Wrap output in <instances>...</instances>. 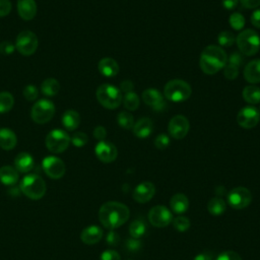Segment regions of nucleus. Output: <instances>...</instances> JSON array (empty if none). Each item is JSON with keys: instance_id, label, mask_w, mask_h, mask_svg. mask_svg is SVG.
<instances>
[{"instance_id": "f257e3e1", "label": "nucleus", "mask_w": 260, "mask_h": 260, "mask_svg": "<svg viewBox=\"0 0 260 260\" xmlns=\"http://www.w3.org/2000/svg\"><path fill=\"white\" fill-rule=\"evenodd\" d=\"M130 216L129 208L117 201H108L104 203L99 210V219L101 223L110 230L124 224Z\"/></svg>"}, {"instance_id": "f03ea898", "label": "nucleus", "mask_w": 260, "mask_h": 260, "mask_svg": "<svg viewBox=\"0 0 260 260\" xmlns=\"http://www.w3.org/2000/svg\"><path fill=\"white\" fill-rule=\"evenodd\" d=\"M228 63V57L223 49L219 46L209 45L204 48L200 55L199 66L208 75H212L221 70Z\"/></svg>"}, {"instance_id": "7ed1b4c3", "label": "nucleus", "mask_w": 260, "mask_h": 260, "mask_svg": "<svg viewBox=\"0 0 260 260\" xmlns=\"http://www.w3.org/2000/svg\"><path fill=\"white\" fill-rule=\"evenodd\" d=\"M98 102L106 109H117L122 103V92L113 84H101L95 92Z\"/></svg>"}, {"instance_id": "20e7f679", "label": "nucleus", "mask_w": 260, "mask_h": 260, "mask_svg": "<svg viewBox=\"0 0 260 260\" xmlns=\"http://www.w3.org/2000/svg\"><path fill=\"white\" fill-rule=\"evenodd\" d=\"M192 88L188 82L182 79H173L166 83L164 88V95L168 101L181 103L190 98Z\"/></svg>"}, {"instance_id": "39448f33", "label": "nucleus", "mask_w": 260, "mask_h": 260, "mask_svg": "<svg viewBox=\"0 0 260 260\" xmlns=\"http://www.w3.org/2000/svg\"><path fill=\"white\" fill-rule=\"evenodd\" d=\"M20 191L28 198L38 200L41 199L46 193V183L38 175L31 174L25 176L20 182Z\"/></svg>"}, {"instance_id": "423d86ee", "label": "nucleus", "mask_w": 260, "mask_h": 260, "mask_svg": "<svg viewBox=\"0 0 260 260\" xmlns=\"http://www.w3.org/2000/svg\"><path fill=\"white\" fill-rule=\"evenodd\" d=\"M240 52L246 56L255 55L260 48L259 35L253 29H244L236 38Z\"/></svg>"}, {"instance_id": "0eeeda50", "label": "nucleus", "mask_w": 260, "mask_h": 260, "mask_svg": "<svg viewBox=\"0 0 260 260\" xmlns=\"http://www.w3.org/2000/svg\"><path fill=\"white\" fill-rule=\"evenodd\" d=\"M55 115V105L46 99L36 102L30 111V117L37 124H45L52 120Z\"/></svg>"}, {"instance_id": "6e6552de", "label": "nucleus", "mask_w": 260, "mask_h": 260, "mask_svg": "<svg viewBox=\"0 0 260 260\" xmlns=\"http://www.w3.org/2000/svg\"><path fill=\"white\" fill-rule=\"evenodd\" d=\"M46 146L53 153H61L65 151L70 144V136L61 129L50 131L46 137Z\"/></svg>"}, {"instance_id": "1a4fd4ad", "label": "nucleus", "mask_w": 260, "mask_h": 260, "mask_svg": "<svg viewBox=\"0 0 260 260\" xmlns=\"http://www.w3.org/2000/svg\"><path fill=\"white\" fill-rule=\"evenodd\" d=\"M38 45V37L35 32L30 30H22L16 37L15 49L18 51L19 54L23 56L32 55L37 51Z\"/></svg>"}, {"instance_id": "9d476101", "label": "nucleus", "mask_w": 260, "mask_h": 260, "mask_svg": "<svg viewBox=\"0 0 260 260\" xmlns=\"http://www.w3.org/2000/svg\"><path fill=\"white\" fill-rule=\"evenodd\" d=\"M252 201V194L246 187H236L228 194V202L235 209H243L250 205Z\"/></svg>"}, {"instance_id": "9b49d317", "label": "nucleus", "mask_w": 260, "mask_h": 260, "mask_svg": "<svg viewBox=\"0 0 260 260\" xmlns=\"http://www.w3.org/2000/svg\"><path fill=\"white\" fill-rule=\"evenodd\" d=\"M147 217L155 228H165L173 221L172 212L164 205H155L150 208Z\"/></svg>"}, {"instance_id": "f8f14e48", "label": "nucleus", "mask_w": 260, "mask_h": 260, "mask_svg": "<svg viewBox=\"0 0 260 260\" xmlns=\"http://www.w3.org/2000/svg\"><path fill=\"white\" fill-rule=\"evenodd\" d=\"M190 129L189 120L183 115L174 116L168 125L169 134L175 139H183L186 137Z\"/></svg>"}, {"instance_id": "ddd939ff", "label": "nucleus", "mask_w": 260, "mask_h": 260, "mask_svg": "<svg viewBox=\"0 0 260 260\" xmlns=\"http://www.w3.org/2000/svg\"><path fill=\"white\" fill-rule=\"evenodd\" d=\"M42 167L46 175L51 179H60L66 172V167L63 160L53 155L46 156L43 159Z\"/></svg>"}, {"instance_id": "4468645a", "label": "nucleus", "mask_w": 260, "mask_h": 260, "mask_svg": "<svg viewBox=\"0 0 260 260\" xmlns=\"http://www.w3.org/2000/svg\"><path fill=\"white\" fill-rule=\"evenodd\" d=\"M260 120V113L254 107L248 106L239 111L237 115L238 124L245 129L254 128Z\"/></svg>"}, {"instance_id": "2eb2a0df", "label": "nucleus", "mask_w": 260, "mask_h": 260, "mask_svg": "<svg viewBox=\"0 0 260 260\" xmlns=\"http://www.w3.org/2000/svg\"><path fill=\"white\" fill-rule=\"evenodd\" d=\"M94 152H95L96 157L101 161L106 162V164L114 161L118 155V150H117L116 146L113 143H111L109 141H105V140L100 141L95 145Z\"/></svg>"}, {"instance_id": "dca6fc26", "label": "nucleus", "mask_w": 260, "mask_h": 260, "mask_svg": "<svg viewBox=\"0 0 260 260\" xmlns=\"http://www.w3.org/2000/svg\"><path fill=\"white\" fill-rule=\"evenodd\" d=\"M155 194V186L151 182L138 184L133 191V199L138 203L148 202Z\"/></svg>"}, {"instance_id": "f3484780", "label": "nucleus", "mask_w": 260, "mask_h": 260, "mask_svg": "<svg viewBox=\"0 0 260 260\" xmlns=\"http://www.w3.org/2000/svg\"><path fill=\"white\" fill-rule=\"evenodd\" d=\"M142 101L147 106L155 111H160L165 108L162 94L154 88H147L142 92Z\"/></svg>"}, {"instance_id": "a211bd4d", "label": "nucleus", "mask_w": 260, "mask_h": 260, "mask_svg": "<svg viewBox=\"0 0 260 260\" xmlns=\"http://www.w3.org/2000/svg\"><path fill=\"white\" fill-rule=\"evenodd\" d=\"M37 3L35 0H17V11L23 20H30L37 14Z\"/></svg>"}, {"instance_id": "6ab92c4d", "label": "nucleus", "mask_w": 260, "mask_h": 260, "mask_svg": "<svg viewBox=\"0 0 260 260\" xmlns=\"http://www.w3.org/2000/svg\"><path fill=\"white\" fill-rule=\"evenodd\" d=\"M103 238V230L98 225H89L82 230L80 234L81 241L86 245H93Z\"/></svg>"}, {"instance_id": "aec40b11", "label": "nucleus", "mask_w": 260, "mask_h": 260, "mask_svg": "<svg viewBox=\"0 0 260 260\" xmlns=\"http://www.w3.org/2000/svg\"><path fill=\"white\" fill-rule=\"evenodd\" d=\"M98 68L100 73L106 77H114L119 72V65L117 61L109 57L101 59L98 64Z\"/></svg>"}, {"instance_id": "412c9836", "label": "nucleus", "mask_w": 260, "mask_h": 260, "mask_svg": "<svg viewBox=\"0 0 260 260\" xmlns=\"http://www.w3.org/2000/svg\"><path fill=\"white\" fill-rule=\"evenodd\" d=\"M132 131L138 138H146L152 132V121L147 117L140 118L136 123H134Z\"/></svg>"}, {"instance_id": "4be33fe9", "label": "nucleus", "mask_w": 260, "mask_h": 260, "mask_svg": "<svg viewBox=\"0 0 260 260\" xmlns=\"http://www.w3.org/2000/svg\"><path fill=\"white\" fill-rule=\"evenodd\" d=\"M244 77L250 83L260 82V59L252 60L245 66Z\"/></svg>"}, {"instance_id": "5701e85b", "label": "nucleus", "mask_w": 260, "mask_h": 260, "mask_svg": "<svg viewBox=\"0 0 260 260\" xmlns=\"http://www.w3.org/2000/svg\"><path fill=\"white\" fill-rule=\"evenodd\" d=\"M170 205L175 213L182 214L186 212L189 208V199L185 194L177 193L172 196L170 200Z\"/></svg>"}, {"instance_id": "b1692460", "label": "nucleus", "mask_w": 260, "mask_h": 260, "mask_svg": "<svg viewBox=\"0 0 260 260\" xmlns=\"http://www.w3.org/2000/svg\"><path fill=\"white\" fill-rule=\"evenodd\" d=\"M17 143L15 133L8 128L0 129V147L4 150H11Z\"/></svg>"}, {"instance_id": "393cba45", "label": "nucleus", "mask_w": 260, "mask_h": 260, "mask_svg": "<svg viewBox=\"0 0 260 260\" xmlns=\"http://www.w3.org/2000/svg\"><path fill=\"white\" fill-rule=\"evenodd\" d=\"M15 169L20 173H27L34 168V158L27 152H20L14 159Z\"/></svg>"}, {"instance_id": "a878e982", "label": "nucleus", "mask_w": 260, "mask_h": 260, "mask_svg": "<svg viewBox=\"0 0 260 260\" xmlns=\"http://www.w3.org/2000/svg\"><path fill=\"white\" fill-rule=\"evenodd\" d=\"M62 124L68 131L75 130L80 124V116L74 110H67L62 116Z\"/></svg>"}, {"instance_id": "bb28decb", "label": "nucleus", "mask_w": 260, "mask_h": 260, "mask_svg": "<svg viewBox=\"0 0 260 260\" xmlns=\"http://www.w3.org/2000/svg\"><path fill=\"white\" fill-rule=\"evenodd\" d=\"M18 180V173L15 168L3 166L0 168V181L4 185H13Z\"/></svg>"}, {"instance_id": "cd10ccee", "label": "nucleus", "mask_w": 260, "mask_h": 260, "mask_svg": "<svg viewBox=\"0 0 260 260\" xmlns=\"http://www.w3.org/2000/svg\"><path fill=\"white\" fill-rule=\"evenodd\" d=\"M59 89H60L59 81L55 78H52V77H49V78L45 79L42 82V85H41L42 92L47 96L56 95L59 92Z\"/></svg>"}, {"instance_id": "c85d7f7f", "label": "nucleus", "mask_w": 260, "mask_h": 260, "mask_svg": "<svg viewBox=\"0 0 260 260\" xmlns=\"http://www.w3.org/2000/svg\"><path fill=\"white\" fill-rule=\"evenodd\" d=\"M243 99L245 102L251 105L260 103V88L255 85H247L243 89Z\"/></svg>"}, {"instance_id": "c756f323", "label": "nucleus", "mask_w": 260, "mask_h": 260, "mask_svg": "<svg viewBox=\"0 0 260 260\" xmlns=\"http://www.w3.org/2000/svg\"><path fill=\"white\" fill-rule=\"evenodd\" d=\"M226 204L221 198L214 197L207 203V210L212 215H220L225 211Z\"/></svg>"}, {"instance_id": "7c9ffc66", "label": "nucleus", "mask_w": 260, "mask_h": 260, "mask_svg": "<svg viewBox=\"0 0 260 260\" xmlns=\"http://www.w3.org/2000/svg\"><path fill=\"white\" fill-rule=\"evenodd\" d=\"M122 103L124 105V107L129 110V111H135L138 109L139 104H140V100L139 96L137 95L136 92L134 91H130L125 93V95L122 98Z\"/></svg>"}, {"instance_id": "2f4dec72", "label": "nucleus", "mask_w": 260, "mask_h": 260, "mask_svg": "<svg viewBox=\"0 0 260 260\" xmlns=\"http://www.w3.org/2000/svg\"><path fill=\"white\" fill-rule=\"evenodd\" d=\"M146 232V224L141 219L133 220L129 225V233L132 238L140 239Z\"/></svg>"}, {"instance_id": "473e14b6", "label": "nucleus", "mask_w": 260, "mask_h": 260, "mask_svg": "<svg viewBox=\"0 0 260 260\" xmlns=\"http://www.w3.org/2000/svg\"><path fill=\"white\" fill-rule=\"evenodd\" d=\"M14 105V98L8 91L0 92V114L9 112Z\"/></svg>"}, {"instance_id": "72a5a7b5", "label": "nucleus", "mask_w": 260, "mask_h": 260, "mask_svg": "<svg viewBox=\"0 0 260 260\" xmlns=\"http://www.w3.org/2000/svg\"><path fill=\"white\" fill-rule=\"evenodd\" d=\"M117 122L118 124L124 128V129H132L133 126H134V119H133V116L129 113V112H126V111H122L118 114L117 116Z\"/></svg>"}, {"instance_id": "f704fd0d", "label": "nucleus", "mask_w": 260, "mask_h": 260, "mask_svg": "<svg viewBox=\"0 0 260 260\" xmlns=\"http://www.w3.org/2000/svg\"><path fill=\"white\" fill-rule=\"evenodd\" d=\"M229 22L234 29L241 30L245 25V17L239 12H234L230 15Z\"/></svg>"}, {"instance_id": "c9c22d12", "label": "nucleus", "mask_w": 260, "mask_h": 260, "mask_svg": "<svg viewBox=\"0 0 260 260\" xmlns=\"http://www.w3.org/2000/svg\"><path fill=\"white\" fill-rule=\"evenodd\" d=\"M217 42L222 47H231L236 42V38L233 32L224 30L218 35Z\"/></svg>"}, {"instance_id": "e433bc0d", "label": "nucleus", "mask_w": 260, "mask_h": 260, "mask_svg": "<svg viewBox=\"0 0 260 260\" xmlns=\"http://www.w3.org/2000/svg\"><path fill=\"white\" fill-rule=\"evenodd\" d=\"M190 220L186 216H178L173 218V225L179 232H186L190 228Z\"/></svg>"}, {"instance_id": "4c0bfd02", "label": "nucleus", "mask_w": 260, "mask_h": 260, "mask_svg": "<svg viewBox=\"0 0 260 260\" xmlns=\"http://www.w3.org/2000/svg\"><path fill=\"white\" fill-rule=\"evenodd\" d=\"M23 96L26 101L28 102H34L38 99L39 96V89L37 88L36 85L34 84H27L24 88H23Z\"/></svg>"}, {"instance_id": "58836bf2", "label": "nucleus", "mask_w": 260, "mask_h": 260, "mask_svg": "<svg viewBox=\"0 0 260 260\" xmlns=\"http://www.w3.org/2000/svg\"><path fill=\"white\" fill-rule=\"evenodd\" d=\"M71 143L76 147L84 146L88 141V136L84 132H75L72 137H70Z\"/></svg>"}, {"instance_id": "ea45409f", "label": "nucleus", "mask_w": 260, "mask_h": 260, "mask_svg": "<svg viewBox=\"0 0 260 260\" xmlns=\"http://www.w3.org/2000/svg\"><path fill=\"white\" fill-rule=\"evenodd\" d=\"M142 247V243L139 239H135V238H130L126 241L125 243V249L129 252V253H136L138 252Z\"/></svg>"}, {"instance_id": "a19ab883", "label": "nucleus", "mask_w": 260, "mask_h": 260, "mask_svg": "<svg viewBox=\"0 0 260 260\" xmlns=\"http://www.w3.org/2000/svg\"><path fill=\"white\" fill-rule=\"evenodd\" d=\"M154 145L160 150L166 149L170 145V137L165 133L158 134L154 139Z\"/></svg>"}, {"instance_id": "79ce46f5", "label": "nucleus", "mask_w": 260, "mask_h": 260, "mask_svg": "<svg viewBox=\"0 0 260 260\" xmlns=\"http://www.w3.org/2000/svg\"><path fill=\"white\" fill-rule=\"evenodd\" d=\"M228 62H229V64L234 65L239 68V66H241L244 63V56L241 52H234L230 55Z\"/></svg>"}, {"instance_id": "37998d69", "label": "nucleus", "mask_w": 260, "mask_h": 260, "mask_svg": "<svg viewBox=\"0 0 260 260\" xmlns=\"http://www.w3.org/2000/svg\"><path fill=\"white\" fill-rule=\"evenodd\" d=\"M223 74H224V76H225L228 79L232 80V79H235V78L238 76V74H239V69H238V67H236V66L231 65V64L228 63V64L223 67Z\"/></svg>"}, {"instance_id": "c03bdc74", "label": "nucleus", "mask_w": 260, "mask_h": 260, "mask_svg": "<svg viewBox=\"0 0 260 260\" xmlns=\"http://www.w3.org/2000/svg\"><path fill=\"white\" fill-rule=\"evenodd\" d=\"M216 260H242V257L235 251H223L217 257Z\"/></svg>"}, {"instance_id": "a18cd8bd", "label": "nucleus", "mask_w": 260, "mask_h": 260, "mask_svg": "<svg viewBox=\"0 0 260 260\" xmlns=\"http://www.w3.org/2000/svg\"><path fill=\"white\" fill-rule=\"evenodd\" d=\"M15 45H13L11 42L4 41L0 44V53L3 55H10L14 52Z\"/></svg>"}, {"instance_id": "49530a36", "label": "nucleus", "mask_w": 260, "mask_h": 260, "mask_svg": "<svg viewBox=\"0 0 260 260\" xmlns=\"http://www.w3.org/2000/svg\"><path fill=\"white\" fill-rule=\"evenodd\" d=\"M101 260H121L118 252L114 250H106L101 255Z\"/></svg>"}, {"instance_id": "de8ad7c7", "label": "nucleus", "mask_w": 260, "mask_h": 260, "mask_svg": "<svg viewBox=\"0 0 260 260\" xmlns=\"http://www.w3.org/2000/svg\"><path fill=\"white\" fill-rule=\"evenodd\" d=\"M11 2L9 0H0V17L6 16L11 11Z\"/></svg>"}, {"instance_id": "09e8293b", "label": "nucleus", "mask_w": 260, "mask_h": 260, "mask_svg": "<svg viewBox=\"0 0 260 260\" xmlns=\"http://www.w3.org/2000/svg\"><path fill=\"white\" fill-rule=\"evenodd\" d=\"M107 243L109 246H112V247H115L117 246L119 243H120V236L114 232V231H111L108 235H107Z\"/></svg>"}, {"instance_id": "8fccbe9b", "label": "nucleus", "mask_w": 260, "mask_h": 260, "mask_svg": "<svg viewBox=\"0 0 260 260\" xmlns=\"http://www.w3.org/2000/svg\"><path fill=\"white\" fill-rule=\"evenodd\" d=\"M93 136H94V138H96L100 141L104 140L106 138V136H107L106 128L104 126H96L93 129Z\"/></svg>"}, {"instance_id": "3c124183", "label": "nucleus", "mask_w": 260, "mask_h": 260, "mask_svg": "<svg viewBox=\"0 0 260 260\" xmlns=\"http://www.w3.org/2000/svg\"><path fill=\"white\" fill-rule=\"evenodd\" d=\"M240 2L245 8H249V9L260 6V0H240Z\"/></svg>"}, {"instance_id": "603ef678", "label": "nucleus", "mask_w": 260, "mask_h": 260, "mask_svg": "<svg viewBox=\"0 0 260 260\" xmlns=\"http://www.w3.org/2000/svg\"><path fill=\"white\" fill-rule=\"evenodd\" d=\"M251 22L255 27L260 28V8L253 11L251 15Z\"/></svg>"}, {"instance_id": "864d4df0", "label": "nucleus", "mask_w": 260, "mask_h": 260, "mask_svg": "<svg viewBox=\"0 0 260 260\" xmlns=\"http://www.w3.org/2000/svg\"><path fill=\"white\" fill-rule=\"evenodd\" d=\"M132 89H133V83H132V81H130V80H124V81L121 82V84H120V90H121V92L123 91V92L127 93V92H130V91H133Z\"/></svg>"}, {"instance_id": "5fc2aeb1", "label": "nucleus", "mask_w": 260, "mask_h": 260, "mask_svg": "<svg viewBox=\"0 0 260 260\" xmlns=\"http://www.w3.org/2000/svg\"><path fill=\"white\" fill-rule=\"evenodd\" d=\"M221 3H222V6L225 9L232 10V9L237 7V5L239 3V0H221Z\"/></svg>"}, {"instance_id": "6e6d98bb", "label": "nucleus", "mask_w": 260, "mask_h": 260, "mask_svg": "<svg viewBox=\"0 0 260 260\" xmlns=\"http://www.w3.org/2000/svg\"><path fill=\"white\" fill-rule=\"evenodd\" d=\"M193 260H213L211 254L209 253H200L194 257Z\"/></svg>"}, {"instance_id": "4d7b16f0", "label": "nucleus", "mask_w": 260, "mask_h": 260, "mask_svg": "<svg viewBox=\"0 0 260 260\" xmlns=\"http://www.w3.org/2000/svg\"><path fill=\"white\" fill-rule=\"evenodd\" d=\"M128 260H132V259H128Z\"/></svg>"}]
</instances>
